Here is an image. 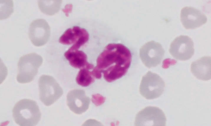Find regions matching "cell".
<instances>
[{"mask_svg": "<svg viewBox=\"0 0 211 126\" xmlns=\"http://www.w3.org/2000/svg\"><path fill=\"white\" fill-rule=\"evenodd\" d=\"M41 115L36 102L27 99H22L17 102L12 110L14 120L20 126L36 125L39 121Z\"/></svg>", "mask_w": 211, "mask_h": 126, "instance_id": "7a4b0ae2", "label": "cell"}, {"mask_svg": "<svg viewBox=\"0 0 211 126\" xmlns=\"http://www.w3.org/2000/svg\"><path fill=\"white\" fill-rule=\"evenodd\" d=\"M86 68L80 69L76 79L77 83L83 87H87L93 83L95 78L92 71H90Z\"/></svg>", "mask_w": 211, "mask_h": 126, "instance_id": "2e32d148", "label": "cell"}, {"mask_svg": "<svg viewBox=\"0 0 211 126\" xmlns=\"http://www.w3.org/2000/svg\"><path fill=\"white\" fill-rule=\"evenodd\" d=\"M167 119L163 111L158 107L149 106L136 115L135 125L137 126H166Z\"/></svg>", "mask_w": 211, "mask_h": 126, "instance_id": "52a82bcc", "label": "cell"}, {"mask_svg": "<svg viewBox=\"0 0 211 126\" xmlns=\"http://www.w3.org/2000/svg\"><path fill=\"white\" fill-rule=\"evenodd\" d=\"M165 84L162 78L157 74L149 71L142 77L139 87L141 95L147 99L160 97L163 93Z\"/></svg>", "mask_w": 211, "mask_h": 126, "instance_id": "5b68a950", "label": "cell"}, {"mask_svg": "<svg viewBox=\"0 0 211 126\" xmlns=\"http://www.w3.org/2000/svg\"><path fill=\"white\" fill-rule=\"evenodd\" d=\"M42 62L41 56L34 52L22 56L17 64V81L20 83H26L33 81L37 75Z\"/></svg>", "mask_w": 211, "mask_h": 126, "instance_id": "3957f363", "label": "cell"}, {"mask_svg": "<svg viewBox=\"0 0 211 126\" xmlns=\"http://www.w3.org/2000/svg\"><path fill=\"white\" fill-rule=\"evenodd\" d=\"M39 99L46 106H49L62 95L63 90L52 76L43 75L38 81Z\"/></svg>", "mask_w": 211, "mask_h": 126, "instance_id": "277c9868", "label": "cell"}, {"mask_svg": "<svg viewBox=\"0 0 211 126\" xmlns=\"http://www.w3.org/2000/svg\"><path fill=\"white\" fill-rule=\"evenodd\" d=\"M180 20L186 29H192L205 23L207 18L200 10L194 7L186 6L181 10Z\"/></svg>", "mask_w": 211, "mask_h": 126, "instance_id": "30bf717a", "label": "cell"}, {"mask_svg": "<svg viewBox=\"0 0 211 126\" xmlns=\"http://www.w3.org/2000/svg\"><path fill=\"white\" fill-rule=\"evenodd\" d=\"M72 45L64 53V56L70 65L74 68L81 69L86 68L91 69L93 65L87 61L86 54L83 51Z\"/></svg>", "mask_w": 211, "mask_h": 126, "instance_id": "4fadbf2b", "label": "cell"}, {"mask_svg": "<svg viewBox=\"0 0 211 126\" xmlns=\"http://www.w3.org/2000/svg\"><path fill=\"white\" fill-rule=\"evenodd\" d=\"M62 3V0H39L38 1V7L44 13L49 15H53L59 11Z\"/></svg>", "mask_w": 211, "mask_h": 126, "instance_id": "9a60e30c", "label": "cell"}, {"mask_svg": "<svg viewBox=\"0 0 211 126\" xmlns=\"http://www.w3.org/2000/svg\"><path fill=\"white\" fill-rule=\"evenodd\" d=\"M3 3L4 4H2L1 7V9H2L1 12L2 11L1 13L2 14V16L3 17L1 19L9 17L13 11V3L12 0H6V2Z\"/></svg>", "mask_w": 211, "mask_h": 126, "instance_id": "e0dca14e", "label": "cell"}, {"mask_svg": "<svg viewBox=\"0 0 211 126\" xmlns=\"http://www.w3.org/2000/svg\"><path fill=\"white\" fill-rule=\"evenodd\" d=\"M211 57L204 56L193 62L191 66V71L197 79L207 81L211 78Z\"/></svg>", "mask_w": 211, "mask_h": 126, "instance_id": "5bb4252c", "label": "cell"}, {"mask_svg": "<svg viewBox=\"0 0 211 126\" xmlns=\"http://www.w3.org/2000/svg\"><path fill=\"white\" fill-rule=\"evenodd\" d=\"M169 52L172 57L177 60H188L194 54L193 41L187 36L180 35L176 37L171 43Z\"/></svg>", "mask_w": 211, "mask_h": 126, "instance_id": "ba28073f", "label": "cell"}, {"mask_svg": "<svg viewBox=\"0 0 211 126\" xmlns=\"http://www.w3.org/2000/svg\"><path fill=\"white\" fill-rule=\"evenodd\" d=\"M164 53L160 43L152 40L146 42L140 48L139 56L144 65L150 68L155 67L161 63Z\"/></svg>", "mask_w": 211, "mask_h": 126, "instance_id": "8992f818", "label": "cell"}, {"mask_svg": "<svg viewBox=\"0 0 211 126\" xmlns=\"http://www.w3.org/2000/svg\"><path fill=\"white\" fill-rule=\"evenodd\" d=\"M89 34L85 29L75 26L67 29L59 38V42L66 45H72L79 49L88 40Z\"/></svg>", "mask_w": 211, "mask_h": 126, "instance_id": "8fae6325", "label": "cell"}, {"mask_svg": "<svg viewBox=\"0 0 211 126\" xmlns=\"http://www.w3.org/2000/svg\"><path fill=\"white\" fill-rule=\"evenodd\" d=\"M66 98L67 106L70 110L76 114H81L88 108L90 100L86 96L83 90H72L68 93Z\"/></svg>", "mask_w": 211, "mask_h": 126, "instance_id": "7c38bea8", "label": "cell"}, {"mask_svg": "<svg viewBox=\"0 0 211 126\" xmlns=\"http://www.w3.org/2000/svg\"><path fill=\"white\" fill-rule=\"evenodd\" d=\"M132 59L131 53L120 43H111L105 47L97 60V66L92 71L95 78L100 79L101 73L105 79L111 82L127 73Z\"/></svg>", "mask_w": 211, "mask_h": 126, "instance_id": "6da1fadb", "label": "cell"}, {"mask_svg": "<svg viewBox=\"0 0 211 126\" xmlns=\"http://www.w3.org/2000/svg\"><path fill=\"white\" fill-rule=\"evenodd\" d=\"M28 34L31 42L34 45L37 47L42 46L45 44L49 39L50 27L44 19H36L30 24Z\"/></svg>", "mask_w": 211, "mask_h": 126, "instance_id": "9c48e42d", "label": "cell"}]
</instances>
